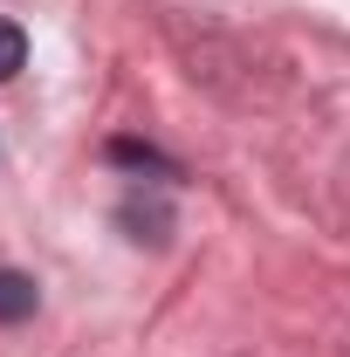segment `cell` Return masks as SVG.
Here are the masks:
<instances>
[{"label": "cell", "mask_w": 350, "mask_h": 357, "mask_svg": "<svg viewBox=\"0 0 350 357\" xmlns=\"http://www.w3.org/2000/svg\"><path fill=\"white\" fill-rule=\"evenodd\" d=\"M42 303V289H35V275H21V268H0V323H28Z\"/></svg>", "instance_id": "1"}, {"label": "cell", "mask_w": 350, "mask_h": 357, "mask_svg": "<svg viewBox=\"0 0 350 357\" xmlns=\"http://www.w3.org/2000/svg\"><path fill=\"white\" fill-rule=\"evenodd\" d=\"M21 62H28V35H21V21H0V83L21 76Z\"/></svg>", "instance_id": "2"}, {"label": "cell", "mask_w": 350, "mask_h": 357, "mask_svg": "<svg viewBox=\"0 0 350 357\" xmlns=\"http://www.w3.org/2000/svg\"><path fill=\"white\" fill-rule=\"evenodd\" d=\"M110 158H117V165H137V172H165V178H178L172 165L151 151V144H131V137H117V144H110Z\"/></svg>", "instance_id": "3"}]
</instances>
